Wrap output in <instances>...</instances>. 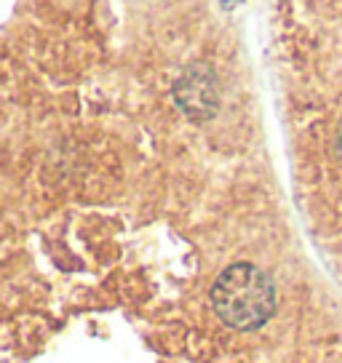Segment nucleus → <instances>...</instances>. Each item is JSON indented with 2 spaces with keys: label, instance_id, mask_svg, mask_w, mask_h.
<instances>
[{
  "label": "nucleus",
  "instance_id": "f257e3e1",
  "mask_svg": "<svg viewBox=\"0 0 342 363\" xmlns=\"http://www.w3.org/2000/svg\"><path fill=\"white\" fill-rule=\"evenodd\" d=\"M211 307L230 329H260L275 313V286L257 264L238 262L219 272L211 286Z\"/></svg>",
  "mask_w": 342,
  "mask_h": 363
},
{
  "label": "nucleus",
  "instance_id": "f03ea898",
  "mask_svg": "<svg viewBox=\"0 0 342 363\" xmlns=\"http://www.w3.org/2000/svg\"><path fill=\"white\" fill-rule=\"evenodd\" d=\"M177 102L184 110L187 118L193 121H206L217 113V89L214 80L204 69H193L187 72L180 83H177Z\"/></svg>",
  "mask_w": 342,
  "mask_h": 363
},
{
  "label": "nucleus",
  "instance_id": "7ed1b4c3",
  "mask_svg": "<svg viewBox=\"0 0 342 363\" xmlns=\"http://www.w3.org/2000/svg\"><path fill=\"white\" fill-rule=\"evenodd\" d=\"M219 3H222V9H233V6H238L243 0H219Z\"/></svg>",
  "mask_w": 342,
  "mask_h": 363
},
{
  "label": "nucleus",
  "instance_id": "20e7f679",
  "mask_svg": "<svg viewBox=\"0 0 342 363\" xmlns=\"http://www.w3.org/2000/svg\"><path fill=\"white\" fill-rule=\"evenodd\" d=\"M340 150H342V134H340ZM340 155H342V152H340Z\"/></svg>",
  "mask_w": 342,
  "mask_h": 363
}]
</instances>
